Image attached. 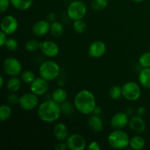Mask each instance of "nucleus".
Returning a JSON list of instances; mask_svg holds the SVG:
<instances>
[{"mask_svg": "<svg viewBox=\"0 0 150 150\" xmlns=\"http://www.w3.org/2000/svg\"><path fill=\"white\" fill-rule=\"evenodd\" d=\"M73 104L76 109L84 115L93 114L94 110L97 106L95 95L88 89L79 91L75 96Z\"/></svg>", "mask_w": 150, "mask_h": 150, "instance_id": "obj_1", "label": "nucleus"}, {"mask_svg": "<svg viewBox=\"0 0 150 150\" xmlns=\"http://www.w3.org/2000/svg\"><path fill=\"white\" fill-rule=\"evenodd\" d=\"M37 113L40 120L45 123H52L57 121L62 114L61 105L52 99L45 100L40 104Z\"/></svg>", "mask_w": 150, "mask_h": 150, "instance_id": "obj_2", "label": "nucleus"}, {"mask_svg": "<svg viewBox=\"0 0 150 150\" xmlns=\"http://www.w3.org/2000/svg\"><path fill=\"white\" fill-rule=\"evenodd\" d=\"M60 71L59 64L54 60H45L39 67L40 76L48 82L57 79L59 76Z\"/></svg>", "mask_w": 150, "mask_h": 150, "instance_id": "obj_3", "label": "nucleus"}, {"mask_svg": "<svg viewBox=\"0 0 150 150\" xmlns=\"http://www.w3.org/2000/svg\"><path fill=\"white\" fill-rule=\"evenodd\" d=\"M128 134L122 130L114 129L108 136V143L111 148L114 149H123L130 145Z\"/></svg>", "mask_w": 150, "mask_h": 150, "instance_id": "obj_4", "label": "nucleus"}, {"mask_svg": "<svg viewBox=\"0 0 150 150\" xmlns=\"http://www.w3.org/2000/svg\"><path fill=\"white\" fill-rule=\"evenodd\" d=\"M86 6L83 1L76 0L73 1L68 5L67 9V14L69 18L72 21H77L83 19L86 14Z\"/></svg>", "mask_w": 150, "mask_h": 150, "instance_id": "obj_5", "label": "nucleus"}, {"mask_svg": "<svg viewBox=\"0 0 150 150\" xmlns=\"http://www.w3.org/2000/svg\"><path fill=\"white\" fill-rule=\"evenodd\" d=\"M122 96L128 101H136L141 98L142 89L135 81H127L122 86Z\"/></svg>", "mask_w": 150, "mask_h": 150, "instance_id": "obj_6", "label": "nucleus"}, {"mask_svg": "<svg viewBox=\"0 0 150 150\" xmlns=\"http://www.w3.org/2000/svg\"><path fill=\"white\" fill-rule=\"evenodd\" d=\"M3 70L7 76L10 77L18 76L22 73V64L18 59L8 57L3 62Z\"/></svg>", "mask_w": 150, "mask_h": 150, "instance_id": "obj_7", "label": "nucleus"}, {"mask_svg": "<svg viewBox=\"0 0 150 150\" xmlns=\"http://www.w3.org/2000/svg\"><path fill=\"white\" fill-rule=\"evenodd\" d=\"M18 104L23 111H33L40 105L39 98L38 95L32 92H28L23 94L19 98Z\"/></svg>", "mask_w": 150, "mask_h": 150, "instance_id": "obj_8", "label": "nucleus"}, {"mask_svg": "<svg viewBox=\"0 0 150 150\" xmlns=\"http://www.w3.org/2000/svg\"><path fill=\"white\" fill-rule=\"evenodd\" d=\"M1 31L7 35L14 34L18 28V21L12 15H7L4 16L1 21Z\"/></svg>", "mask_w": 150, "mask_h": 150, "instance_id": "obj_9", "label": "nucleus"}, {"mask_svg": "<svg viewBox=\"0 0 150 150\" xmlns=\"http://www.w3.org/2000/svg\"><path fill=\"white\" fill-rule=\"evenodd\" d=\"M65 142L68 149L84 150L86 148V142L84 137L78 133H73L69 136Z\"/></svg>", "mask_w": 150, "mask_h": 150, "instance_id": "obj_10", "label": "nucleus"}, {"mask_svg": "<svg viewBox=\"0 0 150 150\" xmlns=\"http://www.w3.org/2000/svg\"><path fill=\"white\" fill-rule=\"evenodd\" d=\"M40 50L42 54L48 58H54L59 53L58 44L53 40H45L40 42Z\"/></svg>", "mask_w": 150, "mask_h": 150, "instance_id": "obj_11", "label": "nucleus"}, {"mask_svg": "<svg viewBox=\"0 0 150 150\" xmlns=\"http://www.w3.org/2000/svg\"><path fill=\"white\" fill-rule=\"evenodd\" d=\"M49 89V83L48 81L40 76L30 84V92L38 96H42L47 93Z\"/></svg>", "mask_w": 150, "mask_h": 150, "instance_id": "obj_12", "label": "nucleus"}, {"mask_svg": "<svg viewBox=\"0 0 150 150\" xmlns=\"http://www.w3.org/2000/svg\"><path fill=\"white\" fill-rule=\"evenodd\" d=\"M106 50L107 47L105 42L100 40H96L89 45L88 48V54L92 58L98 59L105 55Z\"/></svg>", "mask_w": 150, "mask_h": 150, "instance_id": "obj_13", "label": "nucleus"}, {"mask_svg": "<svg viewBox=\"0 0 150 150\" xmlns=\"http://www.w3.org/2000/svg\"><path fill=\"white\" fill-rule=\"evenodd\" d=\"M129 115L126 112H117L112 116L110 121L111 126L114 129L122 130L129 125Z\"/></svg>", "mask_w": 150, "mask_h": 150, "instance_id": "obj_14", "label": "nucleus"}, {"mask_svg": "<svg viewBox=\"0 0 150 150\" xmlns=\"http://www.w3.org/2000/svg\"><path fill=\"white\" fill-rule=\"evenodd\" d=\"M51 23L48 20L42 19L35 22L32 26V32L37 37H43L50 32Z\"/></svg>", "mask_w": 150, "mask_h": 150, "instance_id": "obj_15", "label": "nucleus"}, {"mask_svg": "<svg viewBox=\"0 0 150 150\" xmlns=\"http://www.w3.org/2000/svg\"><path fill=\"white\" fill-rule=\"evenodd\" d=\"M129 127L135 133L138 134H142L146 130V122L142 117L139 115H135L132 117L129 121Z\"/></svg>", "mask_w": 150, "mask_h": 150, "instance_id": "obj_16", "label": "nucleus"}, {"mask_svg": "<svg viewBox=\"0 0 150 150\" xmlns=\"http://www.w3.org/2000/svg\"><path fill=\"white\" fill-rule=\"evenodd\" d=\"M54 137L59 142H65L69 136L68 128L65 124L62 122H59L54 125L53 129Z\"/></svg>", "mask_w": 150, "mask_h": 150, "instance_id": "obj_17", "label": "nucleus"}, {"mask_svg": "<svg viewBox=\"0 0 150 150\" xmlns=\"http://www.w3.org/2000/svg\"><path fill=\"white\" fill-rule=\"evenodd\" d=\"M88 125L89 128L95 133H100L102 131L103 128V122L102 119L100 117V115H97L95 114L91 115L89 118Z\"/></svg>", "mask_w": 150, "mask_h": 150, "instance_id": "obj_18", "label": "nucleus"}, {"mask_svg": "<svg viewBox=\"0 0 150 150\" xmlns=\"http://www.w3.org/2000/svg\"><path fill=\"white\" fill-rule=\"evenodd\" d=\"M139 81L142 86L150 89V67L142 68L139 74Z\"/></svg>", "mask_w": 150, "mask_h": 150, "instance_id": "obj_19", "label": "nucleus"}, {"mask_svg": "<svg viewBox=\"0 0 150 150\" xmlns=\"http://www.w3.org/2000/svg\"><path fill=\"white\" fill-rule=\"evenodd\" d=\"M67 91L62 87H58L56 89H54L52 95H51V99L57 102V103L62 104L67 101Z\"/></svg>", "mask_w": 150, "mask_h": 150, "instance_id": "obj_20", "label": "nucleus"}, {"mask_svg": "<svg viewBox=\"0 0 150 150\" xmlns=\"http://www.w3.org/2000/svg\"><path fill=\"white\" fill-rule=\"evenodd\" d=\"M34 0H10L11 4L19 11H25L32 7Z\"/></svg>", "mask_w": 150, "mask_h": 150, "instance_id": "obj_21", "label": "nucleus"}, {"mask_svg": "<svg viewBox=\"0 0 150 150\" xmlns=\"http://www.w3.org/2000/svg\"><path fill=\"white\" fill-rule=\"evenodd\" d=\"M21 81L20 79L17 77V76H13L11 77L7 82L6 83V87L7 89L10 92H13L16 93L17 92L19 89L21 87Z\"/></svg>", "mask_w": 150, "mask_h": 150, "instance_id": "obj_22", "label": "nucleus"}, {"mask_svg": "<svg viewBox=\"0 0 150 150\" xmlns=\"http://www.w3.org/2000/svg\"><path fill=\"white\" fill-rule=\"evenodd\" d=\"M146 145V141L139 135L133 136L130 140V147L133 150H141L144 149Z\"/></svg>", "mask_w": 150, "mask_h": 150, "instance_id": "obj_23", "label": "nucleus"}, {"mask_svg": "<svg viewBox=\"0 0 150 150\" xmlns=\"http://www.w3.org/2000/svg\"><path fill=\"white\" fill-rule=\"evenodd\" d=\"M64 26L60 22L54 21L51 23V28H50V32L51 35L55 38H59L64 33Z\"/></svg>", "mask_w": 150, "mask_h": 150, "instance_id": "obj_24", "label": "nucleus"}, {"mask_svg": "<svg viewBox=\"0 0 150 150\" xmlns=\"http://www.w3.org/2000/svg\"><path fill=\"white\" fill-rule=\"evenodd\" d=\"M13 111L11 107L6 104H3L0 106V120L1 122H5L11 117Z\"/></svg>", "mask_w": 150, "mask_h": 150, "instance_id": "obj_25", "label": "nucleus"}, {"mask_svg": "<svg viewBox=\"0 0 150 150\" xmlns=\"http://www.w3.org/2000/svg\"><path fill=\"white\" fill-rule=\"evenodd\" d=\"M21 81L26 84L30 85L35 80V75L32 70H24L21 73Z\"/></svg>", "mask_w": 150, "mask_h": 150, "instance_id": "obj_26", "label": "nucleus"}, {"mask_svg": "<svg viewBox=\"0 0 150 150\" xmlns=\"http://www.w3.org/2000/svg\"><path fill=\"white\" fill-rule=\"evenodd\" d=\"M108 0H92L91 7L95 11H103L108 7Z\"/></svg>", "mask_w": 150, "mask_h": 150, "instance_id": "obj_27", "label": "nucleus"}, {"mask_svg": "<svg viewBox=\"0 0 150 150\" xmlns=\"http://www.w3.org/2000/svg\"><path fill=\"white\" fill-rule=\"evenodd\" d=\"M40 42H39L35 39L29 40L25 44V49L28 52L30 53L37 51L38 49H40Z\"/></svg>", "mask_w": 150, "mask_h": 150, "instance_id": "obj_28", "label": "nucleus"}, {"mask_svg": "<svg viewBox=\"0 0 150 150\" xmlns=\"http://www.w3.org/2000/svg\"><path fill=\"white\" fill-rule=\"evenodd\" d=\"M109 96L112 100H119L122 96V86L119 85H114L110 89Z\"/></svg>", "mask_w": 150, "mask_h": 150, "instance_id": "obj_29", "label": "nucleus"}, {"mask_svg": "<svg viewBox=\"0 0 150 150\" xmlns=\"http://www.w3.org/2000/svg\"><path fill=\"white\" fill-rule=\"evenodd\" d=\"M73 30L79 34H82L86 31V23L83 21L82 19L80 20L74 21L73 23Z\"/></svg>", "mask_w": 150, "mask_h": 150, "instance_id": "obj_30", "label": "nucleus"}, {"mask_svg": "<svg viewBox=\"0 0 150 150\" xmlns=\"http://www.w3.org/2000/svg\"><path fill=\"white\" fill-rule=\"evenodd\" d=\"M139 64L142 68L150 67V51H147L140 56L139 59Z\"/></svg>", "mask_w": 150, "mask_h": 150, "instance_id": "obj_31", "label": "nucleus"}, {"mask_svg": "<svg viewBox=\"0 0 150 150\" xmlns=\"http://www.w3.org/2000/svg\"><path fill=\"white\" fill-rule=\"evenodd\" d=\"M60 105H61L62 113L66 116L71 115L73 114L74 109H76V108L74 106V104L72 105L71 103L68 102V101H65V102L60 104Z\"/></svg>", "mask_w": 150, "mask_h": 150, "instance_id": "obj_32", "label": "nucleus"}, {"mask_svg": "<svg viewBox=\"0 0 150 150\" xmlns=\"http://www.w3.org/2000/svg\"><path fill=\"white\" fill-rule=\"evenodd\" d=\"M4 46L9 51H16L18 48V42L14 38H9V39H7Z\"/></svg>", "mask_w": 150, "mask_h": 150, "instance_id": "obj_33", "label": "nucleus"}, {"mask_svg": "<svg viewBox=\"0 0 150 150\" xmlns=\"http://www.w3.org/2000/svg\"><path fill=\"white\" fill-rule=\"evenodd\" d=\"M19 98H20V97L18 96L16 93L10 92V95H8V96H7V101L9 104H11V105H16V104L18 103Z\"/></svg>", "mask_w": 150, "mask_h": 150, "instance_id": "obj_34", "label": "nucleus"}, {"mask_svg": "<svg viewBox=\"0 0 150 150\" xmlns=\"http://www.w3.org/2000/svg\"><path fill=\"white\" fill-rule=\"evenodd\" d=\"M11 4L10 0H0V12L4 13L8 10L9 7Z\"/></svg>", "mask_w": 150, "mask_h": 150, "instance_id": "obj_35", "label": "nucleus"}, {"mask_svg": "<svg viewBox=\"0 0 150 150\" xmlns=\"http://www.w3.org/2000/svg\"><path fill=\"white\" fill-rule=\"evenodd\" d=\"M87 149L89 150H100L101 147L100 146V144L98 142L93 141V142H90L89 144V145L87 146Z\"/></svg>", "mask_w": 150, "mask_h": 150, "instance_id": "obj_36", "label": "nucleus"}, {"mask_svg": "<svg viewBox=\"0 0 150 150\" xmlns=\"http://www.w3.org/2000/svg\"><path fill=\"white\" fill-rule=\"evenodd\" d=\"M7 35H6L4 32H3L2 31L0 32V46L2 47L4 46L5 45L6 42L7 40Z\"/></svg>", "mask_w": 150, "mask_h": 150, "instance_id": "obj_37", "label": "nucleus"}, {"mask_svg": "<svg viewBox=\"0 0 150 150\" xmlns=\"http://www.w3.org/2000/svg\"><path fill=\"white\" fill-rule=\"evenodd\" d=\"M56 150H65L67 149V145L66 142H60L59 143L57 144L55 147Z\"/></svg>", "mask_w": 150, "mask_h": 150, "instance_id": "obj_38", "label": "nucleus"}, {"mask_svg": "<svg viewBox=\"0 0 150 150\" xmlns=\"http://www.w3.org/2000/svg\"><path fill=\"white\" fill-rule=\"evenodd\" d=\"M145 112H146V108L144 106H140L138 108L137 111H136V114L139 116H141V117H143L144 115Z\"/></svg>", "mask_w": 150, "mask_h": 150, "instance_id": "obj_39", "label": "nucleus"}, {"mask_svg": "<svg viewBox=\"0 0 150 150\" xmlns=\"http://www.w3.org/2000/svg\"><path fill=\"white\" fill-rule=\"evenodd\" d=\"M47 20L49 22H54L56 20V15L55 13H51L47 16Z\"/></svg>", "mask_w": 150, "mask_h": 150, "instance_id": "obj_40", "label": "nucleus"}, {"mask_svg": "<svg viewBox=\"0 0 150 150\" xmlns=\"http://www.w3.org/2000/svg\"><path fill=\"white\" fill-rule=\"evenodd\" d=\"M101 113H102V108L97 105V106L95 107V110H94L93 114H97V115H100V114H101Z\"/></svg>", "mask_w": 150, "mask_h": 150, "instance_id": "obj_41", "label": "nucleus"}, {"mask_svg": "<svg viewBox=\"0 0 150 150\" xmlns=\"http://www.w3.org/2000/svg\"><path fill=\"white\" fill-rule=\"evenodd\" d=\"M4 79L3 76H0V88H2L4 86Z\"/></svg>", "mask_w": 150, "mask_h": 150, "instance_id": "obj_42", "label": "nucleus"}, {"mask_svg": "<svg viewBox=\"0 0 150 150\" xmlns=\"http://www.w3.org/2000/svg\"><path fill=\"white\" fill-rule=\"evenodd\" d=\"M131 1L136 3H141V2H143V1H145V0H131Z\"/></svg>", "mask_w": 150, "mask_h": 150, "instance_id": "obj_43", "label": "nucleus"}, {"mask_svg": "<svg viewBox=\"0 0 150 150\" xmlns=\"http://www.w3.org/2000/svg\"><path fill=\"white\" fill-rule=\"evenodd\" d=\"M149 51H150V46H149Z\"/></svg>", "mask_w": 150, "mask_h": 150, "instance_id": "obj_44", "label": "nucleus"}]
</instances>
